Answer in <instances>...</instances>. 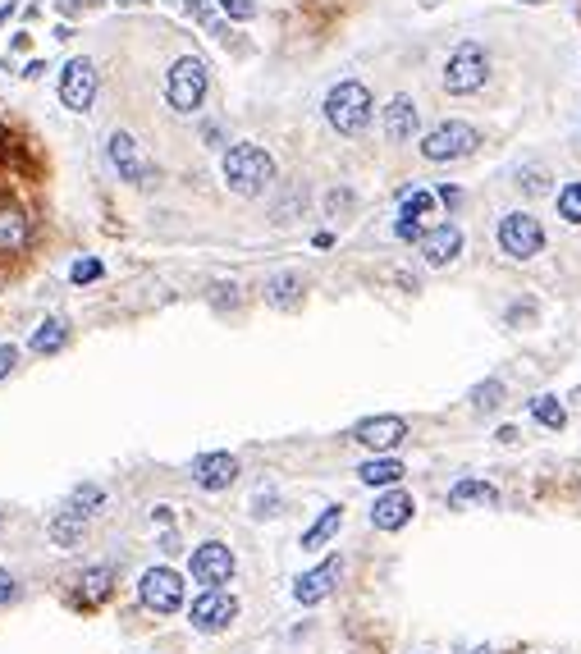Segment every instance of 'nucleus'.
I'll list each match as a JSON object with an SVG mask.
<instances>
[{"label":"nucleus","mask_w":581,"mask_h":654,"mask_svg":"<svg viewBox=\"0 0 581 654\" xmlns=\"http://www.w3.org/2000/svg\"><path fill=\"white\" fill-rule=\"evenodd\" d=\"M499 490L490 481H458L449 490V508H495Z\"/></svg>","instance_id":"obj_19"},{"label":"nucleus","mask_w":581,"mask_h":654,"mask_svg":"<svg viewBox=\"0 0 581 654\" xmlns=\"http://www.w3.org/2000/svg\"><path fill=\"white\" fill-rule=\"evenodd\" d=\"M10 600H14V577L0 568V604H10Z\"/></svg>","instance_id":"obj_36"},{"label":"nucleus","mask_w":581,"mask_h":654,"mask_svg":"<svg viewBox=\"0 0 581 654\" xmlns=\"http://www.w3.org/2000/svg\"><path fill=\"white\" fill-rule=\"evenodd\" d=\"M353 440L366 444V449H376V453H389L408 440V421L403 417H366L353 426Z\"/></svg>","instance_id":"obj_12"},{"label":"nucleus","mask_w":581,"mask_h":654,"mask_svg":"<svg viewBox=\"0 0 581 654\" xmlns=\"http://www.w3.org/2000/svg\"><path fill=\"white\" fill-rule=\"evenodd\" d=\"M339 526H344V508H339V504H330L321 517H316L312 526H307V531H302V549H321L325 540H330L334 531H339Z\"/></svg>","instance_id":"obj_21"},{"label":"nucleus","mask_w":581,"mask_h":654,"mask_svg":"<svg viewBox=\"0 0 581 654\" xmlns=\"http://www.w3.org/2000/svg\"><path fill=\"white\" fill-rule=\"evenodd\" d=\"M206 87H211V74H206V60L197 55H183L179 65L170 69V83H165V97L179 115H193L197 106L206 101Z\"/></svg>","instance_id":"obj_4"},{"label":"nucleus","mask_w":581,"mask_h":654,"mask_svg":"<svg viewBox=\"0 0 581 654\" xmlns=\"http://www.w3.org/2000/svg\"><path fill=\"white\" fill-rule=\"evenodd\" d=\"M485 78H490V55H485L476 42H463L449 55V65H444V92L472 97V92L485 87Z\"/></svg>","instance_id":"obj_3"},{"label":"nucleus","mask_w":581,"mask_h":654,"mask_svg":"<svg viewBox=\"0 0 581 654\" xmlns=\"http://www.w3.org/2000/svg\"><path fill=\"white\" fill-rule=\"evenodd\" d=\"M97 65L92 60H69L65 74H60V101H65L69 110H87L92 106V97H97Z\"/></svg>","instance_id":"obj_11"},{"label":"nucleus","mask_w":581,"mask_h":654,"mask_svg":"<svg viewBox=\"0 0 581 654\" xmlns=\"http://www.w3.org/2000/svg\"><path fill=\"white\" fill-rule=\"evenodd\" d=\"M69 279H74V284H92V279H101V261H74V270H69Z\"/></svg>","instance_id":"obj_32"},{"label":"nucleus","mask_w":581,"mask_h":654,"mask_svg":"<svg viewBox=\"0 0 581 654\" xmlns=\"http://www.w3.org/2000/svg\"><path fill=\"white\" fill-rule=\"evenodd\" d=\"M458 654H495V650H485V645H472V650H458Z\"/></svg>","instance_id":"obj_40"},{"label":"nucleus","mask_w":581,"mask_h":654,"mask_svg":"<svg viewBox=\"0 0 581 654\" xmlns=\"http://www.w3.org/2000/svg\"><path fill=\"white\" fill-rule=\"evenodd\" d=\"M10 14H14V0H0V23L10 19Z\"/></svg>","instance_id":"obj_38"},{"label":"nucleus","mask_w":581,"mask_h":654,"mask_svg":"<svg viewBox=\"0 0 581 654\" xmlns=\"http://www.w3.org/2000/svg\"><path fill=\"white\" fill-rule=\"evenodd\" d=\"M266 302L270 307H280V311H293L302 302V279L298 275H275L266 284Z\"/></svg>","instance_id":"obj_22"},{"label":"nucleus","mask_w":581,"mask_h":654,"mask_svg":"<svg viewBox=\"0 0 581 654\" xmlns=\"http://www.w3.org/2000/svg\"><path fill=\"white\" fill-rule=\"evenodd\" d=\"M28 247V220L19 206H0V257H14Z\"/></svg>","instance_id":"obj_18"},{"label":"nucleus","mask_w":581,"mask_h":654,"mask_svg":"<svg viewBox=\"0 0 581 654\" xmlns=\"http://www.w3.org/2000/svg\"><path fill=\"white\" fill-rule=\"evenodd\" d=\"M380 119H385L389 142H408L412 133H417V106H412V97H394L385 110H380Z\"/></svg>","instance_id":"obj_17"},{"label":"nucleus","mask_w":581,"mask_h":654,"mask_svg":"<svg viewBox=\"0 0 581 654\" xmlns=\"http://www.w3.org/2000/svg\"><path fill=\"white\" fill-rule=\"evenodd\" d=\"M193 476L202 490H229L238 481V458H229V453H202Z\"/></svg>","instance_id":"obj_16"},{"label":"nucleus","mask_w":581,"mask_h":654,"mask_svg":"<svg viewBox=\"0 0 581 654\" xmlns=\"http://www.w3.org/2000/svg\"><path fill=\"white\" fill-rule=\"evenodd\" d=\"M65 339H69V325L60 321V316H51V321L37 325V334H33V344H28V348H33L37 357H46V353H60Z\"/></svg>","instance_id":"obj_23"},{"label":"nucleus","mask_w":581,"mask_h":654,"mask_svg":"<svg viewBox=\"0 0 581 654\" xmlns=\"http://www.w3.org/2000/svg\"><path fill=\"white\" fill-rule=\"evenodd\" d=\"M119 5H142V0H119Z\"/></svg>","instance_id":"obj_41"},{"label":"nucleus","mask_w":581,"mask_h":654,"mask_svg":"<svg viewBox=\"0 0 581 654\" xmlns=\"http://www.w3.org/2000/svg\"><path fill=\"white\" fill-rule=\"evenodd\" d=\"M517 179H522V183H517V188H522V193H531V197H536V193H545V188H549V174H545V170H522V174H517Z\"/></svg>","instance_id":"obj_31"},{"label":"nucleus","mask_w":581,"mask_h":654,"mask_svg":"<svg viewBox=\"0 0 581 654\" xmlns=\"http://www.w3.org/2000/svg\"><path fill=\"white\" fill-rule=\"evenodd\" d=\"M531 417H536L545 430H563V426H568V412H563V403L554 394L531 398Z\"/></svg>","instance_id":"obj_26"},{"label":"nucleus","mask_w":581,"mask_h":654,"mask_svg":"<svg viewBox=\"0 0 581 654\" xmlns=\"http://www.w3.org/2000/svg\"><path fill=\"white\" fill-rule=\"evenodd\" d=\"M51 540L60 549H69V545H78L83 540V513H60L51 522Z\"/></svg>","instance_id":"obj_27"},{"label":"nucleus","mask_w":581,"mask_h":654,"mask_svg":"<svg viewBox=\"0 0 581 654\" xmlns=\"http://www.w3.org/2000/svg\"><path fill=\"white\" fill-rule=\"evenodd\" d=\"M559 215L568 220V225H581V179L568 183V188L559 193Z\"/></svg>","instance_id":"obj_30"},{"label":"nucleus","mask_w":581,"mask_h":654,"mask_svg":"<svg viewBox=\"0 0 581 654\" xmlns=\"http://www.w3.org/2000/svg\"><path fill=\"white\" fill-rule=\"evenodd\" d=\"M138 600L151 613H179L183 609V577L174 568H147L138 581Z\"/></svg>","instance_id":"obj_7"},{"label":"nucleus","mask_w":581,"mask_h":654,"mask_svg":"<svg viewBox=\"0 0 581 654\" xmlns=\"http://www.w3.org/2000/svg\"><path fill=\"white\" fill-rule=\"evenodd\" d=\"M435 202H440L435 193L412 188V193H403V202H399V220H417V225H426V220L435 215Z\"/></svg>","instance_id":"obj_25"},{"label":"nucleus","mask_w":581,"mask_h":654,"mask_svg":"<svg viewBox=\"0 0 581 654\" xmlns=\"http://www.w3.org/2000/svg\"><path fill=\"white\" fill-rule=\"evenodd\" d=\"M412 513H417L412 494L394 485L389 494H380L376 499V508H371V526H376V531H403V526L412 522Z\"/></svg>","instance_id":"obj_13"},{"label":"nucleus","mask_w":581,"mask_h":654,"mask_svg":"<svg viewBox=\"0 0 581 654\" xmlns=\"http://www.w3.org/2000/svg\"><path fill=\"white\" fill-rule=\"evenodd\" d=\"M458 252H463V229L458 225H435L426 229V238H421V257H426V266H453L458 261Z\"/></svg>","instance_id":"obj_14"},{"label":"nucleus","mask_w":581,"mask_h":654,"mask_svg":"<svg viewBox=\"0 0 581 654\" xmlns=\"http://www.w3.org/2000/svg\"><path fill=\"white\" fill-rule=\"evenodd\" d=\"M78 5H83V0H60V10H65V14H74Z\"/></svg>","instance_id":"obj_39"},{"label":"nucleus","mask_w":581,"mask_h":654,"mask_svg":"<svg viewBox=\"0 0 581 654\" xmlns=\"http://www.w3.org/2000/svg\"><path fill=\"white\" fill-rule=\"evenodd\" d=\"M110 581H115V572L106 568V563H97V568H87L83 577H78V595H83V604H101L110 595Z\"/></svg>","instance_id":"obj_24"},{"label":"nucleus","mask_w":581,"mask_h":654,"mask_svg":"<svg viewBox=\"0 0 581 654\" xmlns=\"http://www.w3.org/2000/svg\"><path fill=\"white\" fill-rule=\"evenodd\" d=\"M522 5H545V0H522Z\"/></svg>","instance_id":"obj_42"},{"label":"nucleus","mask_w":581,"mask_h":654,"mask_svg":"<svg viewBox=\"0 0 581 654\" xmlns=\"http://www.w3.org/2000/svg\"><path fill=\"white\" fill-rule=\"evenodd\" d=\"M499 403H504V385H499V380H485V385L472 389V408L476 412H495Z\"/></svg>","instance_id":"obj_28"},{"label":"nucleus","mask_w":581,"mask_h":654,"mask_svg":"<svg viewBox=\"0 0 581 654\" xmlns=\"http://www.w3.org/2000/svg\"><path fill=\"white\" fill-rule=\"evenodd\" d=\"M403 476H408V472H403L399 458H371V462L357 467V481H362V485H380V490H394Z\"/></svg>","instance_id":"obj_20"},{"label":"nucleus","mask_w":581,"mask_h":654,"mask_svg":"<svg viewBox=\"0 0 581 654\" xmlns=\"http://www.w3.org/2000/svg\"><path fill=\"white\" fill-rule=\"evenodd\" d=\"M220 174H225L229 193L257 197V193H266L270 183H275V161H270V151H261L257 142H238V147L225 151Z\"/></svg>","instance_id":"obj_1"},{"label":"nucleus","mask_w":581,"mask_h":654,"mask_svg":"<svg viewBox=\"0 0 581 654\" xmlns=\"http://www.w3.org/2000/svg\"><path fill=\"white\" fill-rule=\"evenodd\" d=\"M440 202L444 206H458V202H463V193H458V188H440Z\"/></svg>","instance_id":"obj_37"},{"label":"nucleus","mask_w":581,"mask_h":654,"mask_svg":"<svg viewBox=\"0 0 581 654\" xmlns=\"http://www.w3.org/2000/svg\"><path fill=\"white\" fill-rule=\"evenodd\" d=\"M183 10L193 14L197 23H211V5H206V0H183Z\"/></svg>","instance_id":"obj_35"},{"label":"nucleus","mask_w":581,"mask_h":654,"mask_svg":"<svg viewBox=\"0 0 581 654\" xmlns=\"http://www.w3.org/2000/svg\"><path fill=\"white\" fill-rule=\"evenodd\" d=\"M106 156H110V165L119 170V179H124V183H133V188H151L156 170H151V161L142 156V147L129 138V133H110Z\"/></svg>","instance_id":"obj_9"},{"label":"nucleus","mask_w":581,"mask_h":654,"mask_svg":"<svg viewBox=\"0 0 581 654\" xmlns=\"http://www.w3.org/2000/svg\"><path fill=\"white\" fill-rule=\"evenodd\" d=\"M101 499H106V494H101V485H78L74 494H69V513H92V508L101 504Z\"/></svg>","instance_id":"obj_29"},{"label":"nucleus","mask_w":581,"mask_h":654,"mask_svg":"<svg viewBox=\"0 0 581 654\" xmlns=\"http://www.w3.org/2000/svg\"><path fill=\"white\" fill-rule=\"evenodd\" d=\"M238 618V600L229 595V590H202L193 600V609H188V622H193L197 632L202 636H216V632H225L229 622Z\"/></svg>","instance_id":"obj_8"},{"label":"nucleus","mask_w":581,"mask_h":654,"mask_svg":"<svg viewBox=\"0 0 581 654\" xmlns=\"http://www.w3.org/2000/svg\"><path fill=\"white\" fill-rule=\"evenodd\" d=\"M476 147H481V133H476L472 124H463V119H449V124H440V129H431L421 138V156L435 161V165L463 161V156H472Z\"/></svg>","instance_id":"obj_5"},{"label":"nucleus","mask_w":581,"mask_h":654,"mask_svg":"<svg viewBox=\"0 0 581 654\" xmlns=\"http://www.w3.org/2000/svg\"><path fill=\"white\" fill-rule=\"evenodd\" d=\"M220 10L234 14V19H252V14H257V5H252V0H220Z\"/></svg>","instance_id":"obj_34"},{"label":"nucleus","mask_w":581,"mask_h":654,"mask_svg":"<svg viewBox=\"0 0 581 654\" xmlns=\"http://www.w3.org/2000/svg\"><path fill=\"white\" fill-rule=\"evenodd\" d=\"M334 586H339V558H325L321 568L302 572V577L293 581V600L298 604H321Z\"/></svg>","instance_id":"obj_15"},{"label":"nucleus","mask_w":581,"mask_h":654,"mask_svg":"<svg viewBox=\"0 0 581 654\" xmlns=\"http://www.w3.org/2000/svg\"><path fill=\"white\" fill-rule=\"evenodd\" d=\"M499 247H504V257H513V261H531L540 247H545V229H540L536 215L508 211L504 220H499Z\"/></svg>","instance_id":"obj_6"},{"label":"nucleus","mask_w":581,"mask_h":654,"mask_svg":"<svg viewBox=\"0 0 581 654\" xmlns=\"http://www.w3.org/2000/svg\"><path fill=\"white\" fill-rule=\"evenodd\" d=\"M371 115H376V101H371L366 83L348 78V83L330 87V97H325V119H330V129H339V133H362L366 124H371Z\"/></svg>","instance_id":"obj_2"},{"label":"nucleus","mask_w":581,"mask_h":654,"mask_svg":"<svg viewBox=\"0 0 581 654\" xmlns=\"http://www.w3.org/2000/svg\"><path fill=\"white\" fill-rule=\"evenodd\" d=\"M234 577V549L225 545V540H206V545L193 549V581L206 590L225 586V581Z\"/></svg>","instance_id":"obj_10"},{"label":"nucleus","mask_w":581,"mask_h":654,"mask_svg":"<svg viewBox=\"0 0 581 654\" xmlns=\"http://www.w3.org/2000/svg\"><path fill=\"white\" fill-rule=\"evenodd\" d=\"M14 366H19V348H14V344H0V380H10Z\"/></svg>","instance_id":"obj_33"}]
</instances>
